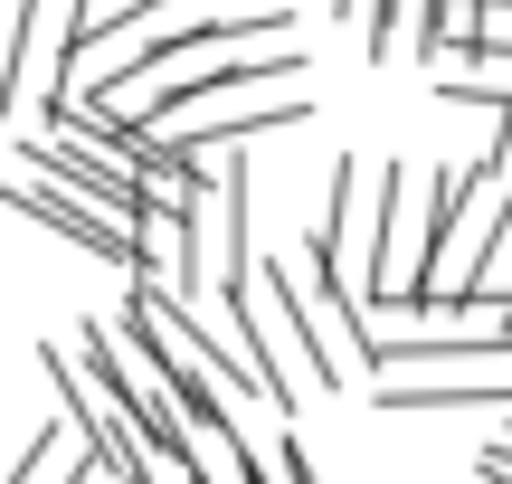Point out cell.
I'll return each instance as SVG.
<instances>
[{
    "instance_id": "6da1fadb",
    "label": "cell",
    "mask_w": 512,
    "mask_h": 484,
    "mask_svg": "<svg viewBox=\"0 0 512 484\" xmlns=\"http://www.w3.org/2000/svg\"><path fill=\"white\" fill-rule=\"evenodd\" d=\"M19 162H29V181H57V190H76L86 209H105L124 238H133L143 219H162V209H143V181H133L124 162H105L95 143H76V133H29Z\"/></svg>"
},
{
    "instance_id": "7a4b0ae2",
    "label": "cell",
    "mask_w": 512,
    "mask_h": 484,
    "mask_svg": "<svg viewBox=\"0 0 512 484\" xmlns=\"http://www.w3.org/2000/svg\"><path fill=\"white\" fill-rule=\"evenodd\" d=\"M0 200H10L19 219H38L48 238H67L76 257H105V266H124V276H133V238L105 219V209H86L76 190H57V181H0Z\"/></svg>"
},
{
    "instance_id": "3957f363",
    "label": "cell",
    "mask_w": 512,
    "mask_h": 484,
    "mask_svg": "<svg viewBox=\"0 0 512 484\" xmlns=\"http://www.w3.org/2000/svg\"><path fill=\"white\" fill-rule=\"evenodd\" d=\"M389 418H512V380H370Z\"/></svg>"
},
{
    "instance_id": "277c9868",
    "label": "cell",
    "mask_w": 512,
    "mask_h": 484,
    "mask_svg": "<svg viewBox=\"0 0 512 484\" xmlns=\"http://www.w3.org/2000/svg\"><path fill=\"white\" fill-rule=\"evenodd\" d=\"M285 266H294V295H304V304H313V323H323V342H332V352H342V371L361 380V371H370V323H361V304H351L342 285L323 276V257H313L304 238L285 247Z\"/></svg>"
},
{
    "instance_id": "5b68a950",
    "label": "cell",
    "mask_w": 512,
    "mask_h": 484,
    "mask_svg": "<svg viewBox=\"0 0 512 484\" xmlns=\"http://www.w3.org/2000/svg\"><path fill=\"white\" fill-rule=\"evenodd\" d=\"M475 48H503L512 57V0H475Z\"/></svg>"
},
{
    "instance_id": "8992f818",
    "label": "cell",
    "mask_w": 512,
    "mask_h": 484,
    "mask_svg": "<svg viewBox=\"0 0 512 484\" xmlns=\"http://www.w3.org/2000/svg\"><path fill=\"white\" fill-rule=\"evenodd\" d=\"M484 171H494V181H503V190H512V105H503V114H494V162H484Z\"/></svg>"
}]
</instances>
